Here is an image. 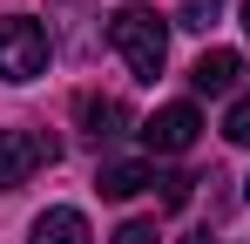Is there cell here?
<instances>
[{
    "mask_svg": "<svg viewBox=\"0 0 250 244\" xmlns=\"http://www.w3.org/2000/svg\"><path fill=\"white\" fill-rule=\"evenodd\" d=\"M115 244H156V224H149V217H135V224L115 231Z\"/></svg>",
    "mask_w": 250,
    "mask_h": 244,
    "instance_id": "12",
    "label": "cell"
},
{
    "mask_svg": "<svg viewBox=\"0 0 250 244\" xmlns=\"http://www.w3.org/2000/svg\"><path fill=\"white\" fill-rule=\"evenodd\" d=\"M156 183H163V210H183V203H189V183H196V176H183V170H163Z\"/></svg>",
    "mask_w": 250,
    "mask_h": 244,
    "instance_id": "10",
    "label": "cell"
},
{
    "mask_svg": "<svg viewBox=\"0 0 250 244\" xmlns=\"http://www.w3.org/2000/svg\"><path fill=\"white\" fill-rule=\"evenodd\" d=\"M196 129H203V116H196L189 102H169V109H156V116L142 122V143H149L156 156H183V149L196 143Z\"/></svg>",
    "mask_w": 250,
    "mask_h": 244,
    "instance_id": "4",
    "label": "cell"
},
{
    "mask_svg": "<svg viewBox=\"0 0 250 244\" xmlns=\"http://www.w3.org/2000/svg\"><path fill=\"white\" fill-rule=\"evenodd\" d=\"M223 136H230L237 149H250V95H237V102H230V116H223Z\"/></svg>",
    "mask_w": 250,
    "mask_h": 244,
    "instance_id": "9",
    "label": "cell"
},
{
    "mask_svg": "<svg viewBox=\"0 0 250 244\" xmlns=\"http://www.w3.org/2000/svg\"><path fill=\"white\" fill-rule=\"evenodd\" d=\"M183 244H216V238H209V231H196V238H183Z\"/></svg>",
    "mask_w": 250,
    "mask_h": 244,
    "instance_id": "13",
    "label": "cell"
},
{
    "mask_svg": "<svg viewBox=\"0 0 250 244\" xmlns=\"http://www.w3.org/2000/svg\"><path fill=\"white\" fill-rule=\"evenodd\" d=\"M244 27H250V0H244Z\"/></svg>",
    "mask_w": 250,
    "mask_h": 244,
    "instance_id": "14",
    "label": "cell"
},
{
    "mask_svg": "<svg viewBox=\"0 0 250 244\" xmlns=\"http://www.w3.org/2000/svg\"><path fill=\"white\" fill-rule=\"evenodd\" d=\"M61 156V143L54 136H41V129H0V190H21L34 170H47V163Z\"/></svg>",
    "mask_w": 250,
    "mask_h": 244,
    "instance_id": "3",
    "label": "cell"
},
{
    "mask_svg": "<svg viewBox=\"0 0 250 244\" xmlns=\"http://www.w3.org/2000/svg\"><path fill=\"white\" fill-rule=\"evenodd\" d=\"M237 75H244V54H237V48H209L203 61L189 68V88H196V95H230Z\"/></svg>",
    "mask_w": 250,
    "mask_h": 244,
    "instance_id": "6",
    "label": "cell"
},
{
    "mask_svg": "<svg viewBox=\"0 0 250 244\" xmlns=\"http://www.w3.org/2000/svg\"><path fill=\"white\" fill-rule=\"evenodd\" d=\"M244 203H250V176H244Z\"/></svg>",
    "mask_w": 250,
    "mask_h": 244,
    "instance_id": "15",
    "label": "cell"
},
{
    "mask_svg": "<svg viewBox=\"0 0 250 244\" xmlns=\"http://www.w3.org/2000/svg\"><path fill=\"white\" fill-rule=\"evenodd\" d=\"M75 116H82V136H88V143L128 136V109L115 102V95H75Z\"/></svg>",
    "mask_w": 250,
    "mask_h": 244,
    "instance_id": "5",
    "label": "cell"
},
{
    "mask_svg": "<svg viewBox=\"0 0 250 244\" xmlns=\"http://www.w3.org/2000/svg\"><path fill=\"white\" fill-rule=\"evenodd\" d=\"M142 183H156V170H149V163H102V176H95V190H102V197H135V190H142Z\"/></svg>",
    "mask_w": 250,
    "mask_h": 244,
    "instance_id": "8",
    "label": "cell"
},
{
    "mask_svg": "<svg viewBox=\"0 0 250 244\" xmlns=\"http://www.w3.org/2000/svg\"><path fill=\"white\" fill-rule=\"evenodd\" d=\"M108 41H115V54L128 61V75L135 81H156L163 75V61H169V27L156 21V7H115L108 14Z\"/></svg>",
    "mask_w": 250,
    "mask_h": 244,
    "instance_id": "1",
    "label": "cell"
},
{
    "mask_svg": "<svg viewBox=\"0 0 250 244\" xmlns=\"http://www.w3.org/2000/svg\"><path fill=\"white\" fill-rule=\"evenodd\" d=\"M47 68V27L34 14H7L0 21V81H34Z\"/></svg>",
    "mask_w": 250,
    "mask_h": 244,
    "instance_id": "2",
    "label": "cell"
},
{
    "mask_svg": "<svg viewBox=\"0 0 250 244\" xmlns=\"http://www.w3.org/2000/svg\"><path fill=\"white\" fill-rule=\"evenodd\" d=\"M223 0H183V27H209Z\"/></svg>",
    "mask_w": 250,
    "mask_h": 244,
    "instance_id": "11",
    "label": "cell"
},
{
    "mask_svg": "<svg viewBox=\"0 0 250 244\" xmlns=\"http://www.w3.org/2000/svg\"><path fill=\"white\" fill-rule=\"evenodd\" d=\"M27 244H88V217L75 210V203H54V210H41V217H34Z\"/></svg>",
    "mask_w": 250,
    "mask_h": 244,
    "instance_id": "7",
    "label": "cell"
}]
</instances>
